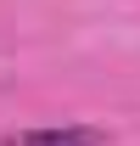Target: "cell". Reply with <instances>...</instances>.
Wrapping results in <instances>:
<instances>
[{
	"mask_svg": "<svg viewBox=\"0 0 140 146\" xmlns=\"http://www.w3.org/2000/svg\"><path fill=\"white\" fill-rule=\"evenodd\" d=\"M6 146H106V135L90 129V124H62V129H22V135H6Z\"/></svg>",
	"mask_w": 140,
	"mask_h": 146,
	"instance_id": "cell-1",
	"label": "cell"
}]
</instances>
